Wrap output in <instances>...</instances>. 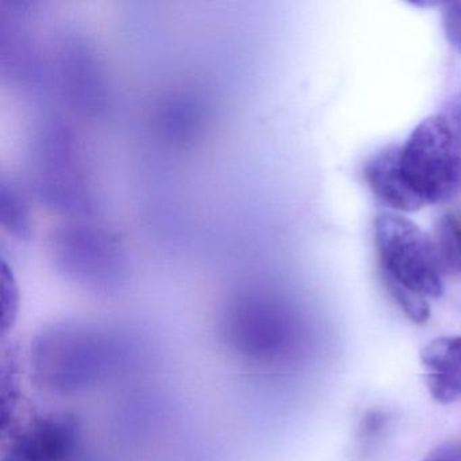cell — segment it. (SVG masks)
<instances>
[{"instance_id": "1", "label": "cell", "mask_w": 461, "mask_h": 461, "mask_svg": "<svg viewBox=\"0 0 461 461\" xmlns=\"http://www.w3.org/2000/svg\"><path fill=\"white\" fill-rule=\"evenodd\" d=\"M125 344L113 331L82 321L52 323L34 337L32 368L40 384L56 393L96 387L122 363Z\"/></svg>"}, {"instance_id": "2", "label": "cell", "mask_w": 461, "mask_h": 461, "mask_svg": "<svg viewBox=\"0 0 461 461\" xmlns=\"http://www.w3.org/2000/svg\"><path fill=\"white\" fill-rule=\"evenodd\" d=\"M401 169L423 206L453 201L461 194V144L442 115L415 126L401 147Z\"/></svg>"}, {"instance_id": "3", "label": "cell", "mask_w": 461, "mask_h": 461, "mask_svg": "<svg viewBox=\"0 0 461 461\" xmlns=\"http://www.w3.org/2000/svg\"><path fill=\"white\" fill-rule=\"evenodd\" d=\"M375 242L383 279L428 301L444 295L445 276L433 239L417 223L398 212H382L375 220Z\"/></svg>"}, {"instance_id": "4", "label": "cell", "mask_w": 461, "mask_h": 461, "mask_svg": "<svg viewBox=\"0 0 461 461\" xmlns=\"http://www.w3.org/2000/svg\"><path fill=\"white\" fill-rule=\"evenodd\" d=\"M82 439V426L68 412L34 418L13 438L2 461H74Z\"/></svg>"}, {"instance_id": "5", "label": "cell", "mask_w": 461, "mask_h": 461, "mask_svg": "<svg viewBox=\"0 0 461 461\" xmlns=\"http://www.w3.org/2000/svg\"><path fill=\"white\" fill-rule=\"evenodd\" d=\"M426 388L442 404L461 402V336L438 337L420 349Z\"/></svg>"}, {"instance_id": "6", "label": "cell", "mask_w": 461, "mask_h": 461, "mask_svg": "<svg viewBox=\"0 0 461 461\" xmlns=\"http://www.w3.org/2000/svg\"><path fill=\"white\" fill-rule=\"evenodd\" d=\"M364 179L372 194L393 212H415L422 209L401 169V147H387L375 153L364 166Z\"/></svg>"}, {"instance_id": "7", "label": "cell", "mask_w": 461, "mask_h": 461, "mask_svg": "<svg viewBox=\"0 0 461 461\" xmlns=\"http://www.w3.org/2000/svg\"><path fill=\"white\" fill-rule=\"evenodd\" d=\"M433 242L444 276L461 277V220L452 212L441 215L434 226Z\"/></svg>"}, {"instance_id": "8", "label": "cell", "mask_w": 461, "mask_h": 461, "mask_svg": "<svg viewBox=\"0 0 461 461\" xmlns=\"http://www.w3.org/2000/svg\"><path fill=\"white\" fill-rule=\"evenodd\" d=\"M423 461H461V445L437 447Z\"/></svg>"}]
</instances>
